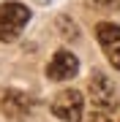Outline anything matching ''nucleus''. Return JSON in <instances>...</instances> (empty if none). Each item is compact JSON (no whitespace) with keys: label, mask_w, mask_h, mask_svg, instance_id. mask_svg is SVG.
Returning <instances> with one entry per match:
<instances>
[{"label":"nucleus","mask_w":120,"mask_h":122,"mask_svg":"<svg viewBox=\"0 0 120 122\" xmlns=\"http://www.w3.org/2000/svg\"><path fill=\"white\" fill-rule=\"evenodd\" d=\"M82 111H85V100L82 92L76 90H63L52 100V114L60 122H82Z\"/></svg>","instance_id":"obj_3"},{"label":"nucleus","mask_w":120,"mask_h":122,"mask_svg":"<svg viewBox=\"0 0 120 122\" xmlns=\"http://www.w3.org/2000/svg\"><path fill=\"white\" fill-rule=\"evenodd\" d=\"M87 122H109V111H101V109H93Z\"/></svg>","instance_id":"obj_7"},{"label":"nucleus","mask_w":120,"mask_h":122,"mask_svg":"<svg viewBox=\"0 0 120 122\" xmlns=\"http://www.w3.org/2000/svg\"><path fill=\"white\" fill-rule=\"evenodd\" d=\"M33 98L27 95V92H19V90H6V95L3 100H0V109H3V114L8 119H25L27 114L33 111Z\"/></svg>","instance_id":"obj_6"},{"label":"nucleus","mask_w":120,"mask_h":122,"mask_svg":"<svg viewBox=\"0 0 120 122\" xmlns=\"http://www.w3.org/2000/svg\"><path fill=\"white\" fill-rule=\"evenodd\" d=\"M96 38L101 44L107 60L120 71V25L115 22H98L96 25Z\"/></svg>","instance_id":"obj_4"},{"label":"nucleus","mask_w":120,"mask_h":122,"mask_svg":"<svg viewBox=\"0 0 120 122\" xmlns=\"http://www.w3.org/2000/svg\"><path fill=\"white\" fill-rule=\"evenodd\" d=\"M36 3H46V0H36Z\"/></svg>","instance_id":"obj_9"},{"label":"nucleus","mask_w":120,"mask_h":122,"mask_svg":"<svg viewBox=\"0 0 120 122\" xmlns=\"http://www.w3.org/2000/svg\"><path fill=\"white\" fill-rule=\"evenodd\" d=\"M27 22H30V8L25 3H17V0L0 3V41L6 44L17 41L27 27Z\"/></svg>","instance_id":"obj_1"},{"label":"nucleus","mask_w":120,"mask_h":122,"mask_svg":"<svg viewBox=\"0 0 120 122\" xmlns=\"http://www.w3.org/2000/svg\"><path fill=\"white\" fill-rule=\"evenodd\" d=\"M76 71H79L76 54L68 52V49H60V52H55V57L46 65V79H52V81H66V79L76 76Z\"/></svg>","instance_id":"obj_5"},{"label":"nucleus","mask_w":120,"mask_h":122,"mask_svg":"<svg viewBox=\"0 0 120 122\" xmlns=\"http://www.w3.org/2000/svg\"><path fill=\"white\" fill-rule=\"evenodd\" d=\"M87 92H90V103L93 109H101V111H112L117 106V92H115V84L107 79V73L96 71L87 81Z\"/></svg>","instance_id":"obj_2"},{"label":"nucleus","mask_w":120,"mask_h":122,"mask_svg":"<svg viewBox=\"0 0 120 122\" xmlns=\"http://www.w3.org/2000/svg\"><path fill=\"white\" fill-rule=\"evenodd\" d=\"M87 3L96 8H112V5H117V0H87Z\"/></svg>","instance_id":"obj_8"}]
</instances>
